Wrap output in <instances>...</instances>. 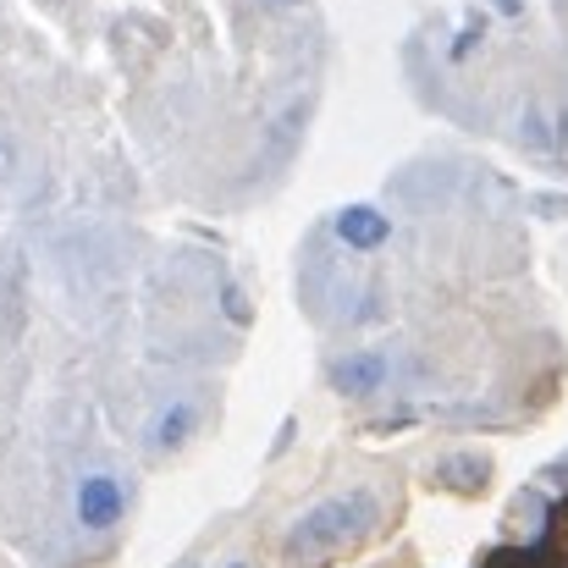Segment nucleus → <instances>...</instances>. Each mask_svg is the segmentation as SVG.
Masks as SVG:
<instances>
[{
	"instance_id": "f257e3e1",
	"label": "nucleus",
	"mask_w": 568,
	"mask_h": 568,
	"mask_svg": "<svg viewBox=\"0 0 568 568\" xmlns=\"http://www.w3.org/2000/svg\"><path fill=\"white\" fill-rule=\"evenodd\" d=\"M376 519H381V497L371 491V486L332 491V497H321L315 508H304V514L287 525L282 552H287V564H315V558H332V552H343V547L365 541V536L376 530Z\"/></svg>"
},
{
	"instance_id": "f03ea898",
	"label": "nucleus",
	"mask_w": 568,
	"mask_h": 568,
	"mask_svg": "<svg viewBox=\"0 0 568 568\" xmlns=\"http://www.w3.org/2000/svg\"><path fill=\"white\" fill-rule=\"evenodd\" d=\"M133 508V475L111 458H94L72 480V525L83 536H111Z\"/></svg>"
},
{
	"instance_id": "7ed1b4c3",
	"label": "nucleus",
	"mask_w": 568,
	"mask_h": 568,
	"mask_svg": "<svg viewBox=\"0 0 568 568\" xmlns=\"http://www.w3.org/2000/svg\"><path fill=\"white\" fill-rule=\"evenodd\" d=\"M193 430H199V392L189 386H178V392H166L150 414H144V425H139V442L155 453V458H166V453H178L183 442H189Z\"/></svg>"
},
{
	"instance_id": "20e7f679",
	"label": "nucleus",
	"mask_w": 568,
	"mask_h": 568,
	"mask_svg": "<svg viewBox=\"0 0 568 568\" xmlns=\"http://www.w3.org/2000/svg\"><path fill=\"white\" fill-rule=\"evenodd\" d=\"M381 381H386V359H381V354H348V359H337V365H332V386H337V392H348V397L376 392Z\"/></svg>"
},
{
	"instance_id": "39448f33",
	"label": "nucleus",
	"mask_w": 568,
	"mask_h": 568,
	"mask_svg": "<svg viewBox=\"0 0 568 568\" xmlns=\"http://www.w3.org/2000/svg\"><path fill=\"white\" fill-rule=\"evenodd\" d=\"M337 232H343V243H348V248H381L392 226H386V215L371 210V204H348V210L337 215Z\"/></svg>"
},
{
	"instance_id": "423d86ee",
	"label": "nucleus",
	"mask_w": 568,
	"mask_h": 568,
	"mask_svg": "<svg viewBox=\"0 0 568 568\" xmlns=\"http://www.w3.org/2000/svg\"><path fill=\"white\" fill-rule=\"evenodd\" d=\"M232 568H248V564H232Z\"/></svg>"
}]
</instances>
